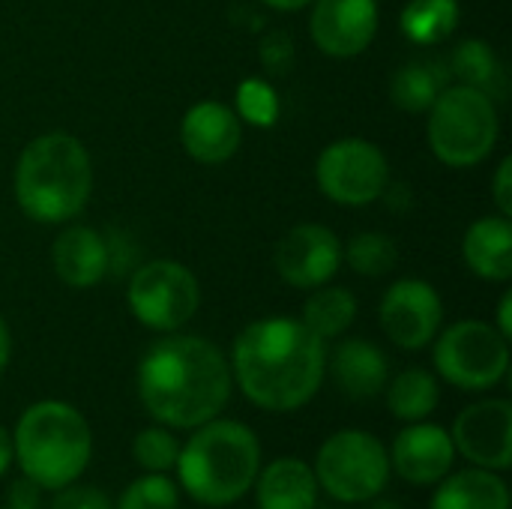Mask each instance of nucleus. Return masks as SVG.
<instances>
[{"label":"nucleus","instance_id":"cd10ccee","mask_svg":"<svg viewBox=\"0 0 512 509\" xmlns=\"http://www.w3.org/2000/svg\"><path fill=\"white\" fill-rule=\"evenodd\" d=\"M177 456H180V441H177L174 429H168L162 423L141 429L135 435V441H132V459L147 474H168V471H174Z\"/></svg>","mask_w":512,"mask_h":509},{"label":"nucleus","instance_id":"9b49d317","mask_svg":"<svg viewBox=\"0 0 512 509\" xmlns=\"http://www.w3.org/2000/svg\"><path fill=\"white\" fill-rule=\"evenodd\" d=\"M384 336L402 351H423L435 342L444 324V300L426 279L393 282L378 306Z\"/></svg>","mask_w":512,"mask_h":509},{"label":"nucleus","instance_id":"1a4fd4ad","mask_svg":"<svg viewBox=\"0 0 512 509\" xmlns=\"http://www.w3.org/2000/svg\"><path fill=\"white\" fill-rule=\"evenodd\" d=\"M126 303L138 324L153 333H177L201 306V285L195 273L171 258H156L135 267Z\"/></svg>","mask_w":512,"mask_h":509},{"label":"nucleus","instance_id":"0eeeda50","mask_svg":"<svg viewBox=\"0 0 512 509\" xmlns=\"http://www.w3.org/2000/svg\"><path fill=\"white\" fill-rule=\"evenodd\" d=\"M315 480L339 504H369L390 483V453L363 429L333 432L315 456Z\"/></svg>","mask_w":512,"mask_h":509},{"label":"nucleus","instance_id":"72a5a7b5","mask_svg":"<svg viewBox=\"0 0 512 509\" xmlns=\"http://www.w3.org/2000/svg\"><path fill=\"white\" fill-rule=\"evenodd\" d=\"M39 486H33L27 477L15 480L6 492V501L0 509H45L42 507V498H39Z\"/></svg>","mask_w":512,"mask_h":509},{"label":"nucleus","instance_id":"f03ea898","mask_svg":"<svg viewBox=\"0 0 512 509\" xmlns=\"http://www.w3.org/2000/svg\"><path fill=\"white\" fill-rule=\"evenodd\" d=\"M234 378L225 354L201 336L165 333L138 363V399L144 411L180 432L222 417L231 402Z\"/></svg>","mask_w":512,"mask_h":509},{"label":"nucleus","instance_id":"dca6fc26","mask_svg":"<svg viewBox=\"0 0 512 509\" xmlns=\"http://www.w3.org/2000/svg\"><path fill=\"white\" fill-rule=\"evenodd\" d=\"M180 144L183 150L201 165H222L228 162L243 144V123L234 108L219 99L195 102L180 123Z\"/></svg>","mask_w":512,"mask_h":509},{"label":"nucleus","instance_id":"f8f14e48","mask_svg":"<svg viewBox=\"0 0 512 509\" xmlns=\"http://www.w3.org/2000/svg\"><path fill=\"white\" fill-rule=\"evenodd\" d=\"M273 267L279 279L297 291L321 288L342 267V240L327 225L300 222L276 243Z\"/></svg>","mask_w":512,"mask_h":509},{"label":"nucleus","instance_id":"4468645a","mask_svg":"<svg viewBox=\"0 0 512 509\" xmlns=\"http://www.w3.org/2000/svg\"><path fill=\"white\" fill-rule=\"evenodd\" d=\"M309 6V36L327 57H360L378 36V0H312Z\"/></svg>","mask_w":512,"mask_h":509},{"label":"nucleus","instance_id":"b1692460","mask_svg":"<svg viewBox=\"0 0 512 509\" xmlns=\"http://www.w3.org/2000/svg\"><path fill=\"white\" fill-rule=\"evenodd\" d=\"M459 18V0H408L399 15V27L408 42L429 48L450 39L459 27Z\"/></svg>","mask_w":512,"mask_h":509},{"label":"nucleus","instance_id":"4c0bfd02","mask_svg":"<svg viewBox=\"0 0 512 509\" xmlns=\"http://www.w3.org/2000/svg\"><path fill=\"white\" fill-rule=\"evenodd\" d=\"M261 3H267L270 9H279V12H297V9L309 6L312 0H261Z\"/></svg>","mask_w":512,"mask_h":509},{"label":"nucleus","instance_id":"a878e982","mask_svg":"<svg viewBox=\"0 0 512 509\" xmlns=\"http://www.w3.org/2000/svg\"><path fill=\"white\" fill-rule=\"evenodd\" d=\"M444 78L447 75L432 63H423V60L405 63L390 78V99L396 108L408 114H426L432 102L438 99V93L444 90Z\"/></svg>","mask_w":512,"mask_h":509},{"label":"nucleus","instance_id":"a211bd4d","mask_svg":"<svg viewBox=\"0 0 512 509\" xmlns=\"http://www.w3.org/2000/svg\"><path fill=\"white\" fill-rule=\"evenodd\" d=\"M327 372L339 393L354 402H366L384 393L390 381L387 354L369 339H342L327 351Z\"/></svg>","mask_w":512,"mask_h":509},{"label":"nucleus","instance_id":"5701e85b","mask_svg":"<svg viewBox=\"0 0 512 509\" xmlns=\"http://www.w3.org/2000/svg\"><path fill=\"white\" fill-rule=\"evenodd\" d=\"M300 321L324 342L339 339L357 321V297L342 285H321L312 288L309 300L303 303Z\"/></svg>","mask_w":512,"mask_h":509},{"label":"nucleus","instance_id":"c9c22d12","mask_svg":"<svg viewBox=\"0 0 512 509\" xmlns=\"http://www.w3.org/2000/svg\"><path fill=\"white\" fill-rule=\"evenodd\" d=\"M9 360H12V333H9V324L0 315V375L6 372Z\"/></svg>","mask_w":512,"mask_h":509},{"label":"nucleus","instance_id":"ddd939ff","mask_svg":"<svg viewBox=\"0 0 512 509\" xmlns=\"http://www.w3.org/2000/svg\"><path fill=\"white\" fill-rule=\"evenodd\" d=\"M456 456L474 468L504 474L512 465V405L507 399H483L468 405L450 429Z\"/></svg>","mask_w":512,"mask_h":509},{"label":"nucleus","instance_id":"7c9ffc66","mask_svg":"<svg viewBox=\"0 0 512 509\" xmlns=\"http://www.w3.org/2000/svg\"><path fill=\"white\" fill-rule=\"evenodd\" d=\"M48 509H114L111 498L96 489V486H78V483H69L63 489L54 492V501Z\"/></svg>","mask_w":512,"mask_h":509},{"label":"nucleus","instance_id":"bb28decb","mask_svg":"<svg viewBox=\"0 0 512 509\" xmlns=\"http://www.w3.org/2000/svg\"><path fill=\"white\" fill-rule=\"evenodd\" d=\"M342 261H348V267L354 273L378 279V276H387L396 267L399 246L384 231H360L342 246Z\"/></svg>","mask_w":512,"mask_h":509},{"label":"nucleus","instance_id":"6ab92c4d","mask_svg":"<svg viewBox=\"0 0 512 509\" xmlns=\"http://www.w3.org/2000/svg\"><path fill=\"white\" fill-rule=\"evenodd\" d=\"M252 489L258 509H318L321 495L312 465L291 456L261 465Z\"/></svg>","mask_w":512,"mask_h":509},{"label":"nucleus","instance_id":"412c9836","mask_svg":"<svg viewBox=\"0 0 512 509\" xmlns=\"http://www.w3.org/2000/svg\"><path fill=\"white\" fill-rule=\"evenodd\" d=\"M429 509H510V486L498 471L471 465L438 483Z\"/></svg>","mask_w":512,"mask_h":509},{"label":"nucleus","instance_id":"6e6552de","mask_svg":"<svg viewBox=\"0 0 512 509\" xmlns=\"http://www.w3.org/2000/svg\"><path fill=\"white\" fill-rule=\"evenodd\" d=\"M435 372L456 390L483 393L504 381L510 369V339L489 321H456L435 336Z\"/></svg>","mask_w":512,"mask_h":509},{"label":"nucleus","instance_id":"f704fd0d","mask_svg":"<svg viewBox=\"0 0 512 509\" xmlns=\"http://www.w3.org/2000/svg\"><path fill=\"white\" fill-rule=\"evenodd\" d=\"M495 330L504 336V339H510L512 336V294L507 291L504 297H501V303H498V324H495Z\"/></svg>","mask_w":512,"mask_h":509},{"label":"nucleus","instance_id":"39448f33","mask_svg":"<svg viewBox=\"0 0 512 509\" xmlns=\"http://www.w3.org/2000/svg\"><path fill=\"white\" fill-rule=\"evenodd\" d=\"M12 453L21 474L42 492L78 483L93 456L87 417L60 399H42L24 408L12 429Z\"/></svg>","mask_w":512,"mask_h":509},{"label":"nucleus","instance_id":"423d86ee","mask_svg":"<svg viewBox=\"0 0 512 509\" xmlns=\"http://www.w3.org/2000/svg\"><path fill=\"white\" fill-rule=\"evenodd\" d=\"M426 138L438 162L447 168H474L495 150L501 138V114L489 93L465 84L444 87L426 111Z\"/></svg>","mask_w":512,"mask_h":509},{"label":"nucleus","instance_id":"2eb2a0df","mask_svg":"<svg viewBox=\"0 0 512 509\" xmlns=\"http://www.w3.org/2000/svg\"><path fill=\"white\" fill-rule=\"evenodd\" d=\"M390 468L411 486H438L456 465V447L447 429L435 423H408L396 438Z\"/></svg>","mask_w":512,"mask_h":509},{"label":"nucleus","instance_id":"e433bc0d","mask_svg":"<svg viewBox=\"0 0 512 509\" xmlns=\"http://www.w3.org/2000/svg\"><path fill=\"white\" fill-rule=\"evenodd\" d=\"M15 462V453H12V435H9V429H3L0 426V477L9 471V465Z\"/></svg>","mask_w":512,"mask_h":509},{"label":"nucleus","instance_id":"20e7f679","mask_svg":"<svg viewBox=\"0 0 512 509\" xmlns=\"http://www.w3.org/2000/svg\"><path fill=\"white\" fill-rule=\"evenodd\" d=\"M21 213L39 225H63L75 219L93 192V162L87 147L69 132H45L33 138L12 177Z\"/></svg>","mask_w":512,"mask_h":509},{"label":"nucleus","instance_id":"9d476101","mask_svg":"<svg viewBox=\"0 0 512 509\" xmlns=\"http://www.w3.org/2000/svg\"><path fill=\"white\" fill-rule=\"evenodd\" d=\"M315 183L333 204L366 207L384 198L390 183V162L375 141L339 138L321 150L315 162Z\"/></svg>","mask_w":512,"mask_h":509},{"label":"nucleus","instance_id":"393cba45","mask_svg":"<svg viewBox=\"0 0 512 509\" xmlns=\"http://www.w3.org/2000/svg\"><path fill=\"white\" fill-rule=\"evenodd\" d=\"M450 75L456 78V84L465 87H477L483 93H489L495 99L498 84L504 78L501 60L495 54V48L483 39H465L453 48L450 54Z\"/></svg>","mask_w":512,"mask_h":509},{"label":"nucleus","instance_id":"7ed1b4c3","mask_svg":"<svg viewBox=\"0 0 512 509\" xmlns=\"http://www.w3.org/2000/svg\"><path fill=\"white\" fill-rule=\"evenodd\" d=\"M180 489L201 507L222 509L243 501L261 471V441L240 423L213 417L192 429L177 456Z\"/></svg>","mask_w":512,"mask_h":509},{"label":"nucleus","instance_id":"4be33fe9","mask_svg":"<svg viewBox=\"0 0 512 509\" xmlns=\"http://www.w3.org/2000/svg\"><path fill=\"white\" fill-rule=\"evenodd\" d=\"M387 393V408L396 420L402 423H420L429 420L441 402V384L429 369H405L384 387Z\"/></svg>","mask_w":512,"mask_h":509},{"label":"nucleus","instance_id":"c85d7f7f","mask_svg":"<svg viewBox=\"0 0 512 509\" xmlns=\"http://www.w3.org/2000/svg\"><path fill=\"white\" fill-rule=\"evenodd\" d=\"M279 93L267 78H246L237 84V117L255 129H270L279 120Z\"/></svg>","mask_w":512,"mask_h":509},{"label":"nucleus","instance_id":"f3484780","mask_svg":"<svg viewBox=\"0 0 512 509\" xmlns=\"http://www.w3.org/2000/svg\"><path fill=\"white\" fill-rule=\"evenodd\" d=\"M54 276L75 288H96L111 270V243L90 225H66L51 243Z\"/></svg>","mask_w":512,"mask_h":509},{"label":"nucleus","instance_id":"473e14b6","mask_svg":"<svg viewBox=\"0 0 512 509\" xmlns=\"http://www.w3.org/2000/svg\"><path fill=\"white\" fill-rule=\"evenodd\" d=\"M492 198H495V207L501 216L512 219V159L504 156L501 165L495 168V177H492Z\"/></svg>","mask_w":512,"mask_h":509},{"label":"nucleus","instance_id":"c756f323","mask_svg":"<svg viewBox=\"0 0 512 509\" xmlns=\"http://www.w3.org/2000/svg\"><path fill=\"white\" fill-rule=\"evenodd\" d=\"M114 509H180V486L168 474H144L120 492Z\"/></svg>","mask_w":512,"mask_h":509},{"label":"nucleus","instance_id":"f257e3e1","mask_svg":"<svg viewBox=\"0 0 512 509\" xmlns=\"http://www.w3.org/2000/svg\"><path fill=\"white\" fill-rule=\"evenodd\" d=\"M231 378L261 411L291 414L315 399L327 378V342L297 318H258L231 348Z\"/></svg>","mask_w":512,"mask_h":509},{"label":"nucleus","instance_id":"58836bf2","mask_svg":"<svg viewBox=\"0 0 512 509\" xmlns=\"http://www.w3.org/2000/svg\"><path fill=\"white\" fill-rule=\"evenodd\" d=\"M372 509H399V507H393V504H375Z\"/></svg>","mask_w":512,"mask_h":509},{"label":"nucleus","instance_id":"aec40b11","mask_svg":"<svg viewBox=\"0 0 512 509\" xmlns=\"http://www.w3.org/2000/svg\"><path fill=\"white\" fill-rule=\"evenodd\" d=\"M462 258L468 270L486 282L512 279V222L507 216H483L471 222L462 240Z\"/></svg>","mask_w":512,"mask_h":509},{"label":"nucleus","instance_id":"2f4dec72","mask_svg":"<svg viewBox=\"0 0 512 509\" xmlns=\"http://www.w3.org/2000/svg\"><path fill=\"white\" fill-rule=\"evenodd\" d=\"M261 60L270 75H282L294 63V45L285 33H270L261 45Z\"/></svg>","mask_w":512,"mask_h":509}]
</instances>
